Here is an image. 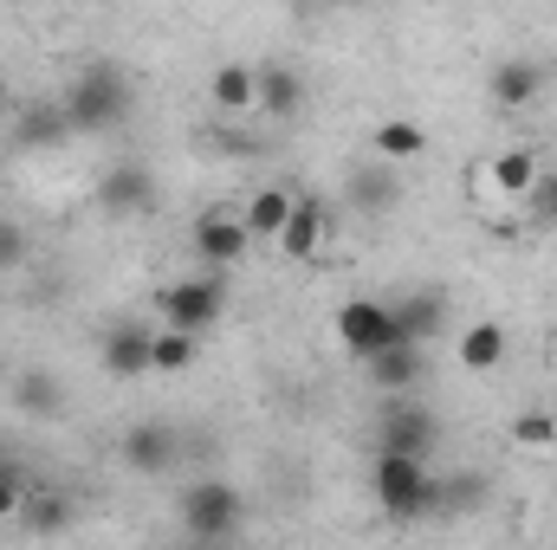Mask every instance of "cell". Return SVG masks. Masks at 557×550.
I'll list each match as a JSON object with an SVG mask.
<instances>
[{"label": "cell", "instance_id": "cell-22", "mask_svg": "<svg viewBox=\"0 0 557 550\" xmlns=\"http://www.w3.org/2000/svg\"><path fill=\"white\" fill-rule=\"evenodd\" d=\"M20 525H26V532H39V538H52V532H65V525H72V499H65V492H26Z\"/></svg>", "mask_w": 557, "mask_h": 550}, {"label": "cell", "instance_id": "cell-12", "mask_svg": "<svg viewBox=\"0 0 557 550\" xmlns=\"http://www.w3.org/2000/svg\"><path fill=\"white\" fill-rule=\"evenodd\" d=\"M253 111H267V117H298L305 111V78L292 72V65H253Z\"/></svg>", "mask_w": 557, "mask_h": 550}, {"label": "cell", "instance_id": "cell-26", "mask_svg": "<svg viewBox=\"0 0 557 550\" xmlns=\"http://www.w3.org/2000/svg\"><path fill=\"white\" fill-rule=\"evenodd\" d=\"M188 363H195V337H188V330H156V337H149V370L175 376V370H188Z\"/></svg>", "mask_w": 557, "mask_h": 550}, {"label": "cell", "instance_id": "cell-32", "mask_svg": "<svg viewBox=\"0 0 557 550\" xmlns=\"http://www.w3.org/2000/svg\"><path fill=\"white\" fill-rule=\"evenodd\" d=\"M0 188H7V175H0Z\"/></svg>", "mask_w": 557, "mask_h": 550}, {"label": "cell", "instance_id": "cell-21", "mask_svg": "<svg viewBox=\"0 0 557 550\" xmlns=\"http://www.w3.org/2000/svg\"><path fill=\"white\" fill-rule=\"evenodd\" d=\"M370 383L383 389V396H409L421 383V350L416 343H396V350H383L376 363H370Z\"/></svg>", "mask_w": 557, "mask_h": 550}, {"label": "cell", "instance_id": "cell-27", "mask_svg": "<svg viewBox=\"0 0 557 550\" xmlns=\"http://www.w3.org/2000/svg\"><path fill=\"white\" fill-rule=\"evenodd\" d=\"M512 447H525V453H545V447H557V414L525 409L519 421H512Z\"/></svg>", "mask_w": 557, "mask_h": 550}, {"label": "cell", "instance_id": "cell-19", "mask_svg": "<svg viewBox=\"0 0 557 550\" xmlns=\"http://www.w3.org/2000/svg\"><path fill=\"white\" fill-rule=\"evenodd\" d=\"M396 201H403V188H396L389 162H363V168L350 175V208H357V214H389Z\"/></svg>", "mask_w": 557, "mask_h": 550}, {"label": "cell", "instance_id": "cell-10", "mask_svg": "<svg viewBox=\"0 0 557 550\" xmlns=\"http://www.w3.org/2000/svg\"><path fill=\"white\" fill-rule=\"evenodd\" d=\"M247 227H240V214H227V208H208L201 221H195V253L208 260V266H234V260H247Z\"/></svg>", "mask_w": 557, "mask_h": 550}, {"label": "cell", "instance_id": "cell-24", "mask_svg": "<svg viewBox=\"0 0 557 550\" xmlns=\"http://www.w3.org/2000/svg\"><path fill=\"white\" fill-rule=\"evenodd\" d=\"M208 91H214V104H221L227 117H240V111H253V65H221Z\"/></svg>", "mask_w": 557, "mask_h": 550}, {"label": "cell", "instance_id": "cell-6", "mask_svg": "<svg viewBox=\"0 0 557 550\" xmlns=\"http://www.w3.org/2000/svg\"><path fill=\"white\" fill-rule=\"evenodd\" d=\"M221 311H227V285H221V273L175 278V285L162 291V317H169V330H188V337H201V330H208Z\"/></svg>", "mask_w": 557, "mask_h": 550}, {"label": "cell", "instance_id": "cell-25", "mask_svg": "<svg viewBox=\"0 0 557 550\" xmlns=\"http://www.w3.org/2000/svg\"><path fill=\"white\" fill-rule=\"evenodd\" d=\"M473 505H486V479L480 473H447L441 479V518H467Z\"/></svg>", "mask_w": 557, "mask_h": 550}, {"label": "cell", "instance_id": "cell-4", "mask_svg": "<svg viewBox=\"0 0 557 550\" xmlns=\"http://www.w3.org/2000/svg\"><path fill=\"white\" fill-rule=\"evenodd\" d=\"M441 440V421L434 409H421L409 396H383L376 409V453H396V460H428Z\"/></svg>", "mask_w": 557, "mask_h": 550}, {"label": "cell", "instance_id": "cell-18", "mask_svg": "<svg viewBox=\"0 0 557 550\" xmlns=\"http://www.w3.org/2000/svg\"><path fill=\"white\" fill-rule=\"evenodd\" d=\"M13 409L33 414V421H59V414H65V389H59V376H46V370H20V376H13Z\"/></svg>", "mask_w": 557, "mask_h": 550}, {"label": "cell", "instance_id": "cell-13", "mask_svg": "<svg viewBox=\"0 0 557 550\" xmlns=\"http://www.w3.org/2000/svg\"><path fill=\"white\" fill-rule=\"evenodd\" d=\"M545 65L539 59H499L493 65V104L499 111H525V104H539V91H545Z\"/></svg>", "mask_w": 557, "mask_h": 550}, {"label": "cell", "instance_id": "cell-16", "mask_svg": "<svg viewBox=\"0 0 557 550\" xmlns=\"http://www.w3.org/2000/svg\"><path fill=\"white\" fill-rule=\"evenodd\" d=\"M389 311H396V330H403V343H416V350H421V343H434V337H441V324H447V304H441L434 291L396 298Z\"/></svg>", "mask_w": 557, "mask_h": 550}, {"label": "cell", "instance_id": "cell-7", "mask_svg": "<svg viewBox=\"0 0 557 550\" xmlns=\"http://www.w3.org/2000/svg\"><path fill=\"white\" fill-rule=\"evenodd\" d=\"M331 234H337L331 208H324V201H311V195H298V201H292V214H285V227H278L273 247L285 253V260H318Z\"/></svg>", "mask_w": 557, "mask_h": 550}, {"label": "cell", "instance_id": "cell-5", "mask_svg": "<svg viewBox=\"0 0 557 550\" xmlns=\"http://www.w3.org/2000/svg\"><path fill=\"white\" fill-rule=\"evenodd\" d=\"M337 343H344L350 357L376 363L383 350H396V343H403L396 311H389L383 298H344V304H337Z\"/></svg>", "mask_w": 557, "mask_h": 550}, {"label": "cell", "instance_id": "cell-30", "mask_svg": "<svg viewBox=\"0 0 557 550\" xmlns=\"http://www.w3.org/2000/svg\"><path fill=\"white\" fill-rule=\"evenodd\" d=\"M26 247H33V240H26V227L0 221V266H20V260H26Z\"/></svg>", "mask_w": 557, "mask_h": 550}, {"label": "cell", "instance_id": "cell-28", "mask_svg": "<svg viewBox=\"0 0 557 550\" xmlns=\"http://www.w3.org/2000/svg\"><path fill=\"white\" fill-rule=\"evenodd\" d=\"M519 208H525L532 221H545V227H557V168H552V162H545V175L532 182V195H525Z\"/></svg>", "mask_w": 557, "mask_h": 550}, {"label": "cell", "instance_id": "cell-2", "mask_svg": "<svg viewBox=\"0 0 557 550\" xmlns=\"http://www.w3.org/2000/svg\"><path fill=\"white\" fill-rule=\"evenodd\" d=\"M370 492L376 505L396 518V525H416V518H441V473H428V460H396V453H376L370 466Z\"/></svg>", "mask_w": 557, "mask_h": 550}, {"label": "cell", "instance_id": "cell-8", "mask_svg": "<svg viewBox=\"0 0 557 550\" xmlns=\"http://www.w3.org/2000/svg\"><path fill=\"white\" fill-rule=\"evenodd\" d=\"M98 208L104 214H156V175L143 162H111L104 182H98Z\"/></svg>", "mask_w": 557, "mask_h": 550}, {"label": "cell", "instance_id": "cell-23", "mask_svg": "<svg viewBox=\"0 0 557 550\" xmlns=\"http://www.w3.org/2000/svg\"><path fill=\"white\" fill-rule=\"evenodd\" d=\"M421 149H428V130L421 124H409V117L376 124V162H416Z\"/></svg>", "mask_w": 557, "mask_h": 550}, {"label": "cell", "instance_id": "cell-1", "mask_svg": "<svg viewBox=\"0 0 557 550\" xmlns=\"http://www.w3.org/2000/svg\"><path fill=\"white\" fill-rule=\"evenodd\" d=\"M131 104H137V85H131V72L111 65V59H91V65L65 85V98H59V111H65L72 130H117V124L131 117Z\"/></svg>", "mask_w": 557, "mask_h": 550}, {"label": "cell", "instance_id": "cell-29", "mask_svg": "<svg viewBox=\"0 0 557 550\" xmlns=\"http://www.w3.org/2000/svg\"><path fill=\"white\" fill-rule=\"evenodd\" d=\"M20 505H26V479H20V466L0 460V518H20Z\"/></svg>", "mask_w": 557, "mask_h": 550}, {"label": "cell", "instance_id": "cell-11", "mask_svg": "<svg viewBox=\"0 0 557 550\" xmlns=\"http://www.w3.org/2000/svg\"><path fill=\"white\" fill-rule=\"evenodd\" d=\"M539 175H545V155L519 142V149H499V155L486 162V175H480V182H486V188H493L499 201H525Z\"/></svg>", "mask_w": 557, "mask_h": 550}, {"label": "cell", "instance_id": "cell-17", "mask_svg": "<svg viewBox=\"0 0 557 550\" xmlns=\"http://www.w3.org/2000/svg\"><path fill=\"white\" fill-rule=\"evenodd\" d=\"M506 324H493V317H480V324H467L460 330V370H473V376H486V370H499L506 363Z\"/></svg>", "mask_w": 557, "mask_h": 550}, {"label": "cell", "instance_id": "cell-3", "mask_svg": "<svg viewBox=\"0 0 557 550\" xmlns=\"http://www.w3.org/2000/svg\"><path fill=\"white\" fill-rule=\"evenodd\" d=\"M240 518H247V499H240V486H227V479H195V486L182 492V532H188L195 545H227V538L240 532Z\"/></svg>", "mask_w": 557, "mask_h": 550}, {"label": "cell", "instance_id": "cell-33", "mask_svg": "<svg viewBox=\"0 0 557 550\" xmlns=\"http://www.w3.org/2000/svg\"><path fill=\"white\" fill-rule=\"evenodd\" d=\"M552 234H557V227H552Z\"/></svg>", "mask_w": 557, "mask_h": 550}, {"label": "cell", "instance_id": "cell-15", "mask_svg": "<svg viewBox=\"0 0 557 550\" xmlns=\"http://www.w3.org/2000/svg\"><path fill=\"white\" fill-rule=\"evenodd\" d=\"M13 137H20V149H59V142L72 137V124H65V111H59V104L33 98V104H20V111H13Z\"/></svg>", "mask_w": 557, "mask_h": 550}, {"label": "cell", "instance_id": "cell-31", "mask_svg": "<svg viewBox=\"0 0 557 550\" xmlns=\"http://www.w3.org/2000/svg\"><path fill=\"white\" fill-rule=\"evenodd\" d=\"M13 117V91H7V78H0V124Z\"/></svg>", "mask_w": 557, "mask_h": 550}, {"label": "cell", "instance_id": "cell-9", "mask_svg": "<svg viewBox=\"0 0 557 550\" xmlns=\"http://www.w3.org/2000/svg\"><path fill=\"white\" fill-rule=\"evenodd\" d=\"M175 453H182V434H175V427H162V421H137V427L124 434V466L143 473V479L169 473V466H175Z\"/></svg>", "mask_w": 557, "mask_h": 550}, {"label": "cell", "instance_id": "cell-14", "mask_svg": "<svg viewBox=\"0 0 557 550\" xmlns=\"http://www.w3.org/2000/svg\"><path fill=\"white\" fill-rule=\"evenodd\" d=\"M149 337H156V330L111 324V330H104V376H117V383H137V376H149Z\"/></svg>", "mask_w": 557, "mask_h": 550}, {"label": "cell", "instance_id": "cell-20", "mask_svg": "<svg viewBox=\"0 0 557 550\" xmlns=\"http://www.w3.org/2000/svg\"><path fill=\"white\" fill-rule=\"evenodd\" d=\"M292 188H260L247 208H240V227H247V240H278V227H285V214H292Z\"/></svg>", "mask_w": 557, "mask_h": 550}]
</instances>
